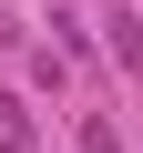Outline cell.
Returning <instances> with one entry per match:
<instances>
[{"label": "cell", "instance_id": "obj_1", "mask_svg": "<svg viewBox=\"0 0 143 153\" xmlns=\"http://www.w3.org/2000/svg\"><path fill=\"white\" fill-rule=\"evenodd\" d=\"M0 153H41V133H31V112L0 92Z\"/></svg>", "mask_w": 143, "mask_h": 153}, {"label": "cell", "instance_id": "obj_2", "mask_svg": "<svg viewBox=\"0 0 143 153\" xmlns=\"http://www.w3.org/2000/svg\"><path fill=\"white\" fill-rule=\"evenodd\" d=\"M112 61H133V71H143V31H133V10L112 21Z\"/></svg>", "mask_w": 143, "mask_h": 153}, {"label": "cell", "instance_id": "obj_3", "mask_svg": "<svg viewBox=\"0 0 143 153\" xmlns=\"http://www.w3.org/2000/svg\"><path fill=\"white\" fill-rule=\"evenodd\" d=\"M82 153H123V133L112 123H82Z\"/></svg>", "mask_w": 143, "mask_h": 153}]
</instances>
